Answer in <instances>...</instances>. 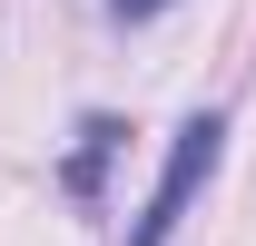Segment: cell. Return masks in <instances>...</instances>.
Returning a JSON list of instances; mask_svg holds the SVG:
<instances>
[{"instance_id": "obj_3", "label": "cell", "mask_w": 256, "mask_h": 246, "mask_svg": "<svg viewBox=\"0 0 256 246\" xmlns=\"http://www.w3.org/2000/svg\"><path fill=\"white\" fill-rule=\"evenodd\" d=\"M108 10H118V20H158L168 0H108Z\"/></svg>"}, {"instance_id": "obj_1", "label": "cell", "mask_w": 256, "mask_h": 246, "mask_svg": "<svg viewBox=\"0 0 256 246\" xmlns=\"http://www.w3.org/2000/svg\"><path fill=\"white\" fill-rule=\"evenodd\" d=\"M217 158H226V118H217V108H197V118L178 128L168 178H158V197H148V216H138V236H128V246H168V236H178V216H188L197 187L217 178Z\"/></svg>"}, {"instance_id": "obj_2", "label": "cell", "mask_w": 256, "mask_h": 246, "mask_svg": "<svg viewBox=\"0 0 256 246\" xmlns=\"http://www.w3.org/2000/svg\"><path fill=\"white\" fill-rule=\"evenodd\" d=\"M118 148H128L118 118H79V148H69L60 187H69V197H98V178H108V158H118Z\"/></svg>"}]
</instances>
